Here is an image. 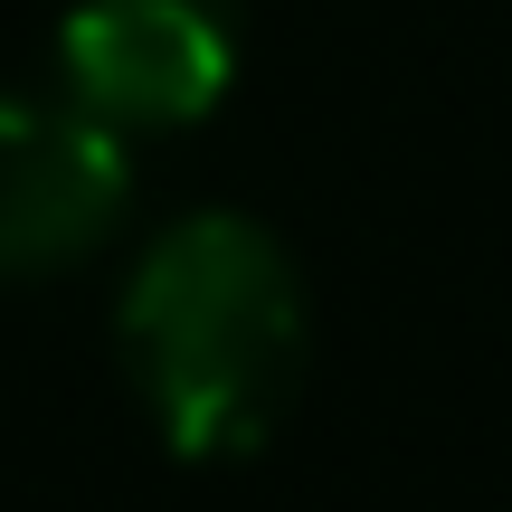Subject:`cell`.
Returning a JSON list of instances; mask_svg holds the SVG:
<instances>
[{"mask_svg": "<svg viewBox=\"0 0 512 512\" xmlns=\"http://www.w3.org/2000/svg\"><path fill=\"white\" fill-rule=\"evenodd\" d=\"M114 342L190 465L256 456L304 389V275L238 209L171 219L124 275Z\"/></svg>", "mask_w": 512, "mask_h": 512, "instance_id": "6da1fadb", "label": "cell"}, {"mask_svg": "<svg viewBox=\"0 0 512 512\" xmlns=\"http://www.w3.org/2000/svg\"><path fill=\"white\" fill-rule=\"evenodd\" d=\"M57 67L67 95L114 133L200 124L238 86V0H67Z\"/></svg>", "mask_w": 512, "mask_h": 512, "instance_id": "7a4b0ae2", "label": "cell"}, {"mask_svg": "<svg viewBox=\"0 0 512 512\" xmlns=\"http://www.w3.org/2000/svg\"><path fill=\"white\" fill-rule=\"evenodd\" d=\"M124 133L86 105L0 95V285L95 256L124 219Z\"/></svg>", "mask_w": 512, "mask_h": 512, "instance_id": "3957f363", "label": "cell"}]
</instances>
